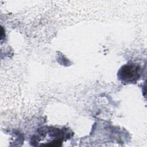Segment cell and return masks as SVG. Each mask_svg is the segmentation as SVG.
<instances>
[{
    "mask_svg": "<svg viewBox=\"0 0 147 147\" xmlns=\"http://www.w3.org/2000/svg\"><path fill=\"white\" fill-rule=\"evenodd\" d=\"M141 68L134 63H129L123 65L118 72L119 78L125 83L136 82L141 76Z\"/></svg>",
    "mask_w": 147,
    "mask_h": 147,
    "instance_id": "obj_1",
    "label": "cell"
}]
</instances>
